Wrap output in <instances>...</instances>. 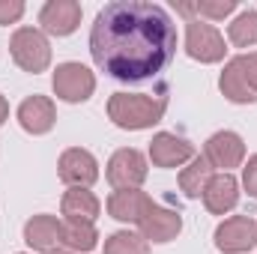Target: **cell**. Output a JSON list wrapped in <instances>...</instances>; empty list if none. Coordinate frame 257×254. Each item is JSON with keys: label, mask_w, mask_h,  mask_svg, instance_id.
Returning <instances> with one entry per match:
<instances>
[{"label": "cell", "mask_w": 257, "mask_h": 254, "mask_svg": "<svg viewBox=\"0 0 257 254\" xmlns=\"http://www.w3.org/2000/svg\"><path fill=\"white\" fill-rule=\"evenodd\" d=\"M57 254H72V251H57Z\"/></svg>", "instance_id": "27"}, {"label": "cell", "mask_w": 257, "mask_h": 254, "mask_svg": "<svg viewBox=\"0 0 257 254\" xmlns=\"http://www.w3.org/2000/svg\"><path fill=\"white\" fill-rule=\"evenodd\" d=\"M138 227H141V236L147 239V242H171V239H177L180 236V230H183V215H180V209H174V206H165V203H150V209L144 212V218L138 221Z\"/></svg>", "instance_id": "8"}, {"label": "cell", "mask_w": 257, "mask_h": 254, "mask_svg": "<svg viewBox=\"0 0 257 254\" xmlns=\"http://www.w3.org/2000/svg\"><path fill=\"white\" fill-rule=\"evenodd\" d=\"M57 120V111H54V102L48 96H27L21 105H18V123L24 132L30 135H45L54 129Z\"/></svg>", "instance_id": "15"}, {"label": "cell", "mask_w": 257, "mask_h": 254, "mask_svg": "<svg viewBox=\"0 0 257 254\" xmlns=\"http://www.w3.org/2000/svg\"><path fill=\"white\" fill-rule=\"evenodd\" d=\"M6 117H9V105H6V99L0 96V126L6 123Z\"/></svg>", "instance_id": "26"}, {"label": "cell", "mask_w": 257, "mask_h": 254, "mask_svg": "<svg viewBox=\"0 0 257 254\" xmlns=\"http://www.w3.org/2000/svg\"><path fill=\"white\" fill-rule=\"evenodd\" d=\"M242 186L248 191V197L257 200V156L248 159V165H245V171H242Z\"/></svg>", "instance_id": "25"}, {"label": "cell", "mask_w": 257, "mask_h": 254, "mask_svg": "<svg viewBox=\"0 0 257 254\" xmlns=\"http://www.w3.org/2000/svg\"><path fill=\"white\" fill-rule=\"evenodd\" d=\"M9 54L30 75H39L51 66V45H48L45 33L36 27H18L9 39Z\"/></svg>", "instance_id": "4"}, {"label": "cell", "mask_w": 257, "mask_h": 254, "mask_svg": "<svg viewBox=\"0 0 257 254\" xmlns=\"http://www.w3.org/2000/svg\"><path fill=\"white\" fill-rule=\"evenodd\" d=\"M257 245V221L248 215L224 218L215 227V248L224 254H242Z\"/></svg>", "instance_id": "10"}, {"label": "cell", "mask_w": 257, "mask_h": 254, "mask_svg": "<svg viewBox=\"0 0 257 254\" xmlns=\"http://www.w3.org/2000/svg\"><path fill=\"white\" fill-rule=\"evenodd\" d=\"M203 159L212 165V171L218 174H230V168H239L245 159V144L236 132H215L206 144H203Z\"/></svg>", "instance_id": "9"}, {"label": "cell", "mask_w": 257, "mask_h": 254, "mask_svg": "<svg viewBox=\"0 0 257 254\" xmlns=\"http://www.w3.org/2000/svg\"><path fill=\"white\" fill-rule=\"evenodd\" d=\"M39 24L51 36H72L81 27V3H75V0H48L39 9Z\"/></svg>", "instance_id": "14"}, {"label": "cell", "mask_w": 257, "mask_h": 254, "mask_svg": "<svg viewBox=\"0 0 257 254\" xmlns=\"http://www.w3.org/2000/svg\"><path fill=\"white\" fill-rule=\"evenodd\" d=\"M90 54L93 63L117 81H153L177 54V24L159 3H105L90 30Z\"/></svg>", "instance_id": "1"}, {"label": "cell", "mask_w": 257, "mask_h": 254, "mask_svg": "<svg viewBox=\"0 0 257 254\" xmlns=\"http://www.w3.org/2000/svg\"><path fill=\"white\" fill-rule=\"evenodd\" d=\"M192 159H194V147L174 132H159L150 141V162L156 168H183Z\"/></svg>", "instance_id": "13"}, {"label": "cell", "mask_w": 257, "mask_h": 254, "mask_svg": "<svg viewBox=\"0 0 257 254\" xmlns=\"http://www.w3.org/2000/svg\"><path fill=\"white\" fill-rule=\"evenodd\" d=\"M200 197H203V206L212 215H227L239 203V183L230 174H215Z\"/></svg>", "instance_id": "16"}, {"label": "cell", "mask_w": 257, "mask_h": 254, "mask_svg": "<svg viewBox=\"0 0 257 254\" xmlns=\"http://www.w3.org/2000/svg\"><path fill=\"white\" fill-rule=\"evenodd\" d=\"M227 36H230V42H233L236 48H251V45H257V12L254 9L239 12V15L230 21Z\"/></svg>", "instance_id": "21"}, {"label": "cell", "mask_w": 257, "mask_h": 254, "mask_svg": "<svg viewBox=\"0 0 257 254\" xmlns=\"http://www.w3.org/2000/svg\"><path fill=\"white\" fill-rule=\"evenodd\" d=\"M54 93L57 99H63L69 105H78V102H87L96 90V75L81 63H60L54 72Z\"/></svg>", "instance_id": "7"}, {"label": "cell", "mask_w": 257, "mask_h": 254, "mask_svg": "<svg viewBox=\"0 0 257 254\" xmlns=\"http://www.w3.org/2000/svg\"><path fill=\"white\" fill-rule=\"evenodd\" d=\"M24 15V3L21 0H0V27L3 24H15Z\"/></svg>", "instance_id": "24"}, {"label": "cell", "mask_w": 257, "mask_h": 254, "mask_svg": "<svg viewBox=\"0 0 257 254\" xmlns=\"http://www.w3.org/2000/svg\"><path fill=\"white\" fill-rule=\"evenodd\" d=\"M99 245L96 224L87 221H63V248L72 254H87Z\"/></svg>", "instance_id": "20"}, {"label": "cell", "mask_w": 257, "mask_h": 254, "mask_svg": "<svg viewBox=\"0 0 257 254\" xmlns=\"http://www.w3.org/2000/svg\"><path fill=\"white\" fill-rule=\"evenodd\" d=\"M60 209H63L66 221H87L93 224L99 218V197L90 189H69L60 200Z\"/></svg>", "instance_id": "18"}, {"label": "cell", "mask_w": 257, "mask_h": 254, "mask_svg": "<svg viewBox=\"0 0 257 254\" xmlns=\"http://www.w3.org/2000/svg\"><path fill=\"white\" fill-rule=\"evenodd\" d=\"M233 9H236V0H197V3H194V12H200V15L212 18V21L230 15Z\"/></svg>", "instance_id": "23"}, {"label": "cell", "mask_w": 257, "mask_h": 254, "mask_svg": "<svg viewBox=\"0 0 257 254\" xmlns=\"http://www.w3.org/2000/svg\"><path fill=\"white\" fill-rule=\"evenodd\" d=\"M24 242L33 248V251L42 254H57L63 245V221L57 215H33L27 224H24Z\"/></svg>", "instance_id": "12"}, {"label": "cell", "mask_w": 257, "mask_h": 254, "mask_svg": "<svg viewBox=\"0 0 257 254\" xmlns=\"http://www.w3.org/2000/svg\"><path fill=\"white\" fill-rule=\"evenodd\" d=\"M60 180H63L69 189H90L96 180H99V162L93 159V153L81 150V147H72L60 156Z\"/></svg>", "instance_id": "11"}, {"label": "cell", "mask_w": 257, "mask_h": 254, "mask_svg": "<svg viewBox=\"0 0 257 254\" xmlns=\"http://www.w3.org/2000/svg\"><path fill=\"white\" fill-rule=\"evenodd\" d=\"M224 36L212 27V24H206V21H197L192 18L189 24H186V54L197 60V63H218V60H224Z\"/></svg>", "instance_id": "6"}, {"label": "cell", "mask_w": 257, "mask_h": 254, "mask_svg": "<svg viewBox=\"0 0 257 254\" xmlns=\"http://www.w3.org/2000/svg\"><path fill=\"white\" fill-rule=\"evenodd\" d=\"M105 177H108V183L117 191L120 189H141L144 180H147V156L141 150H132V147L117 150L108 159Z\"/></svg>", "instance_id": "5"}, {"label": "cell", "mask_w": 257, "mask_h": 254, "mask_svg": "<svg viewBox=\"0 0 257 254\" xmlns=\"http://www.w3.org/2000/svg\"><path fill=\"white\" fill-rule=\"evenodd\" d=\"M150 203H153L150 194H144L141 189H120L108 197V215L126 224H138L150 209Z\"/></svg>", "instance_id": "17"}, {"label": "cell", "mask_w": 257, "mask_h": 254, "mask_svg": "<svg viewBox=\"0 0 257 254\" xmlns=\"http://www.w3.org/2000/svg\"><path fill=\"white\" fill-rule=\"evenodd\" d=\"M168 111V87H159V93H114L108 99V117L111 123L128 132H141L162 123Z\"/></svg>", "instance_id": "2"}, {"label": "cell", "mask_w": 257, "mask_h": 254, "mask_svg": "<svg viewBox=\"0 0 257 254\" xmlns=\"http://www.w3.org/2000/svg\"><path fill=\"white\" fill-rule=\"evenodd\" d=\"M215 177V171H212V165L203 159V156H194L192 162H189V168H183L180 171V191L186 194V197H200L203 189L209 186V180Z\"/></svg>", "instance_id": "19"}, {"label": "cell", "mask_w": 257, "mask_h": 254, "mask_svg": "<svg viewBox=\"0 0 257 254\" xmlns=\"http://www.w3.org/2000/svg\"><path fill=\"white\" fill-rule=\"evenodd\" d=\"M218 87H221L224 99H230L233 105L257 102V51L227 60L221 78H218Z\"/></svg>", "instance_id": "3"}, {"label": "cell", "mask_w": 257, "mask_h": 254, "mask_svg": "<svg viewBox=\"0 0 257 254\" xmlns=\"http://www.w3.org/2000/svg\"><path fill=\"white\" fill-rule=\"evenodd\" d=\"M105 254H150V242L141 233L117 230L105 239Z\"/></svg>", "instance_id": "22"}]
</instances>
